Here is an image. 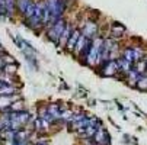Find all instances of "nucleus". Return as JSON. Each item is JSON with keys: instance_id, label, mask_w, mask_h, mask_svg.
I'll return each mask as SVG.
<instances>
[{"instance_id": "13", "label": "nucleus", "mask_w": 147, "mask_h": 145, "mask_svg": "<svg viewBox=\"0 0 147 145\" xmlns=\"http://www.w3.org/2000/svg\"><path fill=\"white\" fill-rule=\"evenodd\" d=\"M117 61H118V65H119V70H121V71L127 73V74L131 71V68H133V64L130 63V61H127V59H125L124 57H119Z\"/></svg>"}, {"instance_id": "23", "label": "nucleus", "mask_w": 147, "mask_h": 145, "mask_svg": "<svg viewBox=\"0 0 147 145\" xmlns=\"http://www.w3.org/2000/svg\"><path fill=\"white\" fill-rule=\"evenodd\" d=\"M0 51H2V45H0Z\"/></svg>"}, {"instance_id": "21", "label": "nucleus", "mask_w": 147, "mask_h": 145, "mask_svg": "<svg viewBox=\"0 0 147 145\" xmlns=\"http://www.w3.org/2000/svg\"><path fill=\"white\" fill-rule=\"evenodd\" d=\"M3 65H5V64H3V61H2V57H0V70L3 68Z\"/></svg>"}, {"instance_id": "14", "label": "nucleus", "mask_w": 147, "mask_h": 145, "mask_svg": "<svg viewBox=\"0 0 147 145\" xmlns=\"http://www.w3.org/2000/svg\"><path fill=\"white\" fill-rule=\"evenodd\" d=\"M111 33H112V36H117V38L124 36V33H125V26H122L121 23L115 22V23H112V26H111Z\"/></svg>"}, {"instance_id": "1", "label": "nucleus", "mask_w": 147, "mask_h": 145, "mask_svg": "<svg viewBox=\"0 0 147 145\" xmlns=\"http://www.w3.org/2000/svg\"><path fill=\"white\" fill-rule=\"evenodd\" d=\"M44 7H45V3H35V10L32 13V16L28 20V25L32 28V29H36L39 28L41 25H44Z\"/></svg>"}, {"instance_id": "22", "label": "nucleus", "mask_w": 147, "mask_h": 145, "mask_svg": "<svg viewBox=\"0 0 147 145\" xmlns=\"http://www.w3.org/2000/svg\"><path fill=\"white\" fill-rule=\"evenodd\" d=\"M146 71H147V61H146Z\"/></svg>"}, {"instance_id": "7", "label": "nucleus", "mask_w": 147, "mask_h": 145, "mask_svg": "<svg viewBox=\"0 0 147 145\" xmlns=\"http://www.w3.org/2000/svg\"><path fill=\"white\" fill-rule=\"evenodd\" d=\"M93 142L96 145H109V135L102 126L96 131V134L93 135Z\"/></svg>"}, {"instance_id": "18", "label": "nucleus", "mask_w": 147, "mask_h": 145, "mask_svg": "<svg viewBox=\"0 0 147 145\" xmlns=\"http://www.w3.org/2000/svg\"><path fill=\"white\" fill-rule=\"evenodd\" d=\"M7 76H12V74H15L16 73V70H18V65L13 63V64H6V65H3V68H2Z\"/></svg>"}, {"instance_id": "11", "label": "nucleus", "mask_w": 147, "mask_h": 145, "mask_svg": "<svg viewBox=\"0 0 147 145\" xmlns=\"http://www.w3.org/2000/svg\"><path fill=\"white\" fill-rule=\"evenodd\" d=\"M32 5H34L32 0H16V7H18V10L22 13L24 16H25V13L28 12V9H29Z\"/></svg>"}, {"instance_id": "10", "label": "nucleus", "mask_w": 147, "mask_h": 145, "mask_svg": "<svg viewBox=\"0 0 147 145\" xmlns=\"http://www.w3.org/2000/svg\"><path fill=\"white\" fill-rule=\"evenodd\" d=\"M80 36H82V32H80L79 29H74V31L71 32L69 41H67V44H66L67 49H74V47H76V44H77V41H79Z\"/></svg>"}, {"instance_id": "19", "label": "nucleus", "mask_w": 147, "mask_h": 145, "mask_svg": "<svg viewBox=\"0 0 147 145\" xmlns=\"http://www.w3.org/2000/svg\"><path fill=\"white\" fill-rule=\"evenodd\" d=\"M73 116H74V113H73L71 110H66V112H63V113H61L60 119H61V120H64V122H67V123H70V122L73 120Z\"/></svg>"}, {"instance_id": "5", "label": "nucleus", "mask_w": 147, "mask_h": 145, "mask_svg": "<svg viewBox=\"0 0 147 145\" xmlns=\"http://www.w3.org/2000/svg\"><path fill=\"white\" fill-rule=\"evenodd\" d=\"M96 33H98V25L93 22V20H88V22L85 23V26H83V29H82V35L92 41L96 36Z\"/></svg>"}, {"instance_id": "9", "label": "nucleus", "mask_w": 147, "mask_h": 145, "mask_svg": "<svg viewBox=\"0 0 147 145\" xmlns=\"http://www.w3.org/2000/svg\"><path fill=\"white\" fill-rule=\"evenodd\" d=\"M13 94H18V87H15L13 84H6V83L0 81V97L13 96Z\"/></svg>"}, {"instance_id": "12", "label": "nucleus", "mask_w": 147, "mask_h": 145, "mask_svg": "<svg viewBox=\"0 0 147 145\" xmlns=\"http://www.w3.org/2000/svg\"><path fill=\"white\" fill-rule=\"evenodd\" d=\"M90 42H92L90 39H88V38H85V36L82 35V36L79 38V41H77L76 47H74V51H76L77 54H80V52H82L83 49H85V48H86V47H88V45H89Z\"/></svg>"}, {"instance_id": "20", "label": "nucleus", "mask_w": 147, "mask_h": 145, "mask_svg": "<svg viewBox=\"0 0 147 145\" xmlns=\"http://www.w3.org/2000/svg\"><path fill=\"white\" fill-rule=\"evenodd\" d=\"M137 86L141 90H147V76H141L140 80L137 81Z\"/></svg>"}, {"instance_id": "3", "label": "nucleus", "mask_w": 147, "mask_h": 145, "mask_svg": "<svg viewBox=\"0 0 147 145\" xmlns=\"http://www.w3.org/2000/svg\"><path fill=\"white\" fill-rule=\"evenodd\" d=\"M66 25H67V23H66L63 19H58L57 22L51 23V28H50L48 32H47V36H48V39L51 41V42H54V44L58 45V42H60V36H61L63 31H64Z\"/></svg>"}, {"instance_id": "16", "label": "nucleus", "mask_w": 147, "mask_h": 145, "mask_svg": "<svg viewBox=\"0 0 147 145\" xmlns=\"http://www.w3.org/2000/svg\"><path fill=\"white\" fill-rule=\"evenodd\" d=\"M47 112L54 118V120H55V119H60V116H61V113H63L58 105H50V106L47 108Z\"/></svg>"}, {"instance_id": "15", "label": "nucleus", "mask_w": 147, "mask_h": 145, "mask_svg": "<svg viewBox=\"0 0 147 145\" xmlns=\"http://www.w3.org/2000/svg\"><path fill=\"white\" fill-rule=\"evenodd\" d=\"M71 32H73L71 26H70V25H66L64 31H63V33H61V36H60V42H58V45H66V44H67V41H69V38H70V35H71Z\"/></svg>"}, {"instance_id": "4", "label": "nucleus", "mask_w": 147, "mask_h": 145, "mask_svg": "<svg viewBox=\"0 0 147 145\" xmlns=\"http://www.w3.org/2000/svg\"><path fill=\"white\" fill-rule=\"evenodd\" d=\"M119 70V65H118V61L117 59H108L105 61L103 65H102V74L103 76H115Z\"/></svg>"}, {"instance_id": "2", "label": "nucleus", "mask_w": 147, "mask_h": 145, "mask_svg": "<svg viewBox=\"0 0 147 145\" xmlns=\"http://www.w3.org/2000/svg\"><path fill=\"white\" fill-rule=\"evenodd\" d=\"M102 42H103V39L102 38H95L92 41V45H90V49H89V54L85 59V63L88 65H93L98 63V59H99V54H100V47H102Z\"/></svg>"}, {"instance_id": "17", "label": "nucleus", "mask_w": 147, "mask_h": 145, "mask_svg": "<svg viewBox=\"0 0 147 145\" xmlns=\"http://www.w3.org/2000/svg\"><path fill=\"white\" fill-rule=\"evenodd\" d=\"M16 6V0H5V10H6V16H12L13 10Z\"/></svg>"}, {"instance_id": "6", "label": "nucleus", "mask_w": 147, "mask_h": 145, "mask_svg": "<svg viewBox=\"0 0 147 145\" xmlns=\"http://www.w3.org/2000/svg\"><path fill=\"white\" fill-rule=\"evenodd\" d=\"M127 61H130L131 64H134L136 61H138V59H141V57H143V51L140 49V48H127L124 51V55H122Z\"/></svg>"}, {"instance_id": "8", "label": "nucleus", "mask_w": 147, "mask_h": 145, "mask_svg": "<svg viewBox=\"0 0 147 145\" xmlns=\"http://www.w3.org/2000/svg\"><path fill=\"white\" fill-rule=\"evenodd\" d=\"M20 99L19 94H13V96H3V97H0V110H3V112H7L9 108L13 105L15 102H18Z\"/></svg>"}]
</instances>
